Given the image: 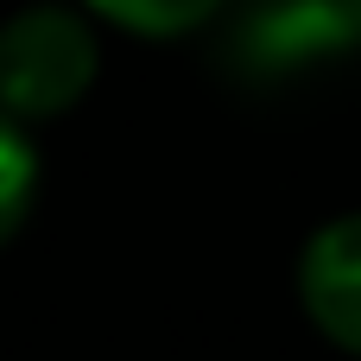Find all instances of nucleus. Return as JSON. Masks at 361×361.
I'll return each instance as SVG.
<instances>
[{
	"instance_id": "nucleus-3",
	"label": "nucleus",
	"mask_w": 361,
	"mask_h": 361,
	"mask_svg": "<svg viewBox=\"0 0 361 361\" xmlns=\"http://www.w3.org/2000/svg\"><path fill=\"white\" fill-rule=\"evenodd\" d=\"M298 298L336 349L361 355V216H336L305 241Z\"/></svg>"
},
{
	"instance_id": "nucleus-1",
	"label": "nucleus",
	"mask_w": 361,
	"mask_h": 361,
	"mask_svg": "<svg viewBox=\"0 0 361 361\" xmlns=\"http://www.w3.org/2000/svg\"><path fill=\"white\" fill-rule=\"evenodd\" d=\"M361 51V0H241L222 63L241 82H286Z\"/></svg>"
},
{
	"instance_id": "nucleus-4",
	"label": "nucleus",
	"mask_w": 361,
	"mask_h": 361,
	"mask_svg": "<svg viewBox=\"0 0 361 361\" xmlns=\"http://www.w3.org/2000/svg\"><path fill=\"white\" fill-rule=\"evenodd\" d=\"M108 25L121 32H140V38H178V32H197L203 19H216L228 0H89Z\"/></svg>"
},
{
	"instance_id": "nucleus-2",
	"label": "nucleus",
	"mask_w": 361,
	"mask_h": 361,
	"mask_svg": "<svg viewBox=\"0 0 361 361\" xmlns=\"http://www.w3.org/2000/svg\"><path fill=\"white\" fill-rule=\"evenodd\" d=\"M95 32L70 6H25L0 25V114L51 121L95 82Z\"/></svg>"
},
{
	"instance_id": "nucleus-5",
	"label": "nucleus",
	"mask_w": 361,
	"mask_h": 361,
	"mask_svg": "<svg viewBox=\"0 0 361 361\" xmlns=\"http://www.w3.org/2000/svg\"><path fill=\"white\" fill-rule=\"evenodd\" d=\"M32 190H38V159H32V140L19 133V121H6V114H0V241H13V228L25 222Z\"/></svg>"
}]
</instances>
